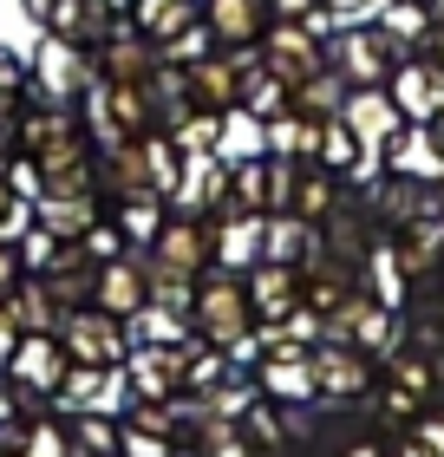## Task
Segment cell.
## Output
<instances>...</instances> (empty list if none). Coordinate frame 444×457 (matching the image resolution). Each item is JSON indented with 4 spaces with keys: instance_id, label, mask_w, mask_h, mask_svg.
Returning <instances> with one entry per match:
<instances>
[{
    "instance_id": "obj_1",
    "label": "cell",
    "mask_w": 444,
    "mask_h": 457,
    "mask_svg": "<svg viewBox=\"0 0 444 457\" xmlns=\"http://www.w3.org/2000/svg\"><path fill=\"white\" fill-rule=\"evenodd\" d=\"M13 131H20V163L39 177H53V170H72V163H86L98 144H92V124L79 105H53V98H27L13 118Z\"/></svg>"
},
{
    "instance_id": "obj_2",
    "label": "cell",
    "mask_w": 444,
    "mask_h": 457,
    "mask_svg": "<svg viewBox=\"0 0 444 457\" xmlns=\"http://www.w3.org/2000/svg\"><path fill=\"white\" fill-rule=\"evenodd\" d=\"M256 301H248V281L229 275V268H209L197 275V301H189V334L209 340L216 353H236L248 334H256Z\"/></svg>"
},
{
    "instance_id": "obj_3",
    "label": "cell",
    "mask_w": 444,
    "mask_h": 457,
    "mask_svg": "<svg viewBox=\"0 0 444 457\" xmlns=\"http://www.w3.org/2000/svg\"><path fill=\"white\" fill-rule=\"evenodd\" d=\"M398 59H406V53H398L392 39L373 27V20H340V27L327 33V66L340 72L353 92H359V86H386Z\"/></svg>"
},
{
    "instance_id": "obj_4",
    "label": "cell",
    "mask_w": 444,
    "mask_h": 457,
    "mask_svg": "<svg viewBox=\"0 0 444 457\" xmlns=\"http://www.w3.org/2000/svg\"><path fill=\"white\" fill-rule=\"evenodd\" d=\"M59 346H66L72 366H92V372H124L131 360V327L112 320L105 307H72L66 320H59Z\"/></svg>"
},
{
    "instance_id": "obj_5",
    "label": "cell",
    "mask_w": 444,
    "mask_h": 457,
    "mask_svg": "<svg viewBox=\"0 0 444 457\" xmlns=\"http://www.w3.org/2000/svg\"><path fill=\"white\" fill-rule=\"evenodd\" d=\"M144 268H151V275H177V281L209 275V268H216V255H209V216L171 210L163 228L151 236V248H144Z\"/></svg>"
},
{
    "instance_id": "obj_6",
    "label": "cell",
    "mask_w": 444,
    "mask_h": 457,
    "mask_svg": "<svg viewBox=\"0 0 444 457\" xmlns=\"http://www.w3.org/2000/svg\"><path fill=\"white\" fill-rule=\"evenodd\" d=\"M79 112H86L98 151H105V144H131L144 131H157V105H151L144 86H92V98Z\"/></svg>"
},
{
    "instance_id": "obj_7",
    "label": "cell",
    "mask_w": 444,
    "mask_h": 457,
    "mask_svg": "<svg viewBox=\"0 0 444 457\" xmlns=\"http://www.w3.org/2000/svg\"><path fill=\"white\" fill-rule=\"evenodd\" d=\"M262 66L274 79H288V92L301 86V79L314 72H327V33L314 27V20H268V33H262Z\"/></svg>"
},
{
    "instance_id": "obj_8",
    "label": "cell",
    "mask_w": 444,
    "mask_h": 457,
    "mask_svg": "<svg viewBox=\"0 0 444 457\" xmlns=\"http://www.w3.org/2000/svg\"><path fill=\"white\" fill-rule=\"evenodd\" d=\"M157 39H144L131 20H118L112 33L92 46V72H98V86H151L157 79Z\"/></svg>"
},
{
    "instance_id": "obj_9",
    "label": "cell",
    "mask_w": 444,
    "mask_h": 457,
    "mask_svg": "<svg viewBox=\"0 0 444 457\" xmlns=\"http://www.w3.org/2000/svg\"><path fill=\"white\" fill-rule=\"evenodd\" d=\"M66 346H59V334H20L13 340V360H7V379L27 392V399H59L66 392Z\"/></svg>"
},
{
    "instance_id": "obj_10",
    "label": "cell",
    "mask_w": 444,
    "mask_h": 457,
    "mask_svg": "<svg viewBox=\"0 0 444 457\" xmlns=\"http://www.w3.org/2000/svg\"><path fill=\"white\" fill-rule=\"evenodd\" d=\"M98 86V72H92V53H79V46H59V39H46L33 59V98H53V105H86Z\"/></svg>"
},
{
    "instance_id": "obj_11",
    "label": "cell",
    "mask_w": 444,
    "mask_h": 457,
    "mask_svg": "<svg viewBox=\"0 0 444 457\" xmlns=\"http://www.w3.org/2000/svg\"><path fill=\"white\" fill-rule=\"evenodd\" d=\"M92 307H105L112 320H138L151 307V268L144 255H112L92 268Z\"/></svg>"
},
{
    "instance_id": "obj_12",
    "label": "cell",
    "mask_w": 444,
    "mask_h": 457,
    "mask_svg": "<svg viewBox=\"0 0 444 457\" xmlns=\"http://www.w3.org/2000/svg\"><path fill=\"white\" fill-rule=\"evenodd\" d=\"M105 210H112V203H105L98 190H46V183L33 190V222L53 228L59 242H86L92 222H98Z\"/></svg>"
},
{
    "instance_id": "obj_13",
    "label": "cell",
    "mask_w": 444,
    "mask_h": 457,
    "mask_svg": "<svg viewBox=\"0 0 444 457\" xmlns=\"http://www.w3.org/2000/svg\"><path fill=\"white\" fill-rule=\"evenodd\" d=\"M256 53V46H248ZM248 53H209V59H197V66L183 72V98L197 112H236V98H242V59Z\"/></svg>"
},
{
    "instance_id": "obj_14",
    "label": "cell",
    "mask_w": 444,
    "mask_h": 457,
    "mask_svg": "<svg viewBox=\"0 0 444 457\" xmlns=\"http://www.w3.org/2000/svg\"><path fill=\"white\" fill-rule=\"evenodd\" d=\"M118 7H105V0H53L46 13H39V33L59 39V46H79V53H92L105 33L118 27Z\"/></svg>"
},
{
    "instance_id": "obj_15",
    "label": "cell",
    "mask_w": 444,
    "mask_h": 457,
    "mask_svg": "<svg viewBox=\"0 0 444 457\" xmlns=\"http://www.w3.org/2000/svg\"><path fill=\"white\" fill-rule=\"evenodd\" d=\"M386 92H392V105L406 124H431L444 112V66H431V59H398L392 79H386Z\"/></svg>"
},
{
    "instance_id": "obj_16",
    "label": "cell",
    "mask_w": 444,
    "mask_h": 457,
    "mask_svg": "<svg viewBox=\"0 0 444 457\" xmlns=\"http://www.w3.org/2000/svg\"><path fill=\"white\" fill-rule=\"evenodd\" d=\"M262 228H268V216L236 210V203H229L222 216H209V255H216V268L248 275V268L262 262Z\"/></svg>"
},
{
    "instance_id": "obj_17",
    "label": "cell",
    "mask_w": 444,
    "mask_h": 457,
    "mask_svg": "<svg viewBox=\"0 0 444 457\" xmlns=\"http://www.w3.org/2000/svg\"><path fill=\"white\" fill-rule=\"evenodd\" d=\"M171 210L183 216H222L229 210V157L203 151V157H183V177L171 190Z\"/></svg>"
},
{
    "instance_id": "obj_18",
    "label": "cell",
    "mask_w": 444,
    "mask_h": 457,
    "mask_svg": "<svg viewBox=\"0 0 444 457\" xmlns=\"http://www.w3.org/2000/svg\"><path fill=\"white\" fill-rule=\"evenodd\" d=\"M268 0H203V27L209 39H216L222 53H248V46H262V33H268Z\"/></svg>"
},
{
    "instance_id": "obj_19",
    "label": "cell",
    "mask_w": 444,
    "mask_h": 457,
    "mask_svg": "<svg viewBox=\"0 0 444 457\" xmlns=\"http://www.w3.org/2000/svg\"><path fill=\"white\" fill-rule=\"evenodd\" d=\"M340 118L353 124V137L366 144L373 157L386 151V144L398 137V124H406V118H398V105H392V92H386V86H359V92H347Z\"/></svg>"
},
{
    "instance_id": "obj_20",
    "label": "cell",
    "mask_w": 444,
    "mask_h": 457,
    "mask_svg": "<svg viewBox=\"0 0 444 457\" xmlns=\"http://www.w3.org/2000/svg\"><path fill=\"white\" fill-rule=\"evenodd\" d=\"M242 281H248V301H256L262 327H281L301 307V268H288V262H256Z\"/></svg>"
},
{
    "instance_id": "obj_21",
    "label": "cell",
    "mask_w": 444,
    "mask_h": 457,
    "mask_svg": "<svg viewBox=\"0 0 444 457\" xmlns=\"http://www.w3.org/2000/svg\"><path fill=\"white\" fill-rule=\"evenodd\" d=\"M379 157H386V170L418 177V183H438V177H444V151H438L431 124H398V137H392Z\"/></svg>"
},
{
    "instance_id": "obj_22",
    "label": "cell",
    "mask_w": 444,
    "mask_h": 457,
    "mask_svg": "<svg viewBox=\"0 0 444 457\" xmlns=\"http://www.w3.org/2000/svg\"><path fill=\"white\" fill-rule=\"evenodd\" d=\"M314 255H321V222H307V216H268L262 228V262H288V268H307Z\"/></svg>"
},
{
    "instance_id": "obj_23",
    "label": "cell",
    "mask_w": 444,
    "mask_h": 457,
    "mask_svg": "<svg viewBox=\"0 0 444 457\" xmlns=\"http://www.w3.org/2000/svg\"><path fill=\"white\" fill-rule=\"evenodd\" d=\"M0 314H7V327H13V334H59L66 307L53 301V287L39 281V275H27V281H20L7 301H0Z\"/></svg>"
},
{
    "instance_id": "obj_24",
    "label": "cell",
    "mask_w": 444,
    "mask_h": 457,
    "mask_svg": "<svg viewBox=\"0 0 444 457\" xmlns=\"http://www.w3.org/2000/svg\"><path fill=\"white\" fill-rule=\"evenodd\" d=\"M314 392H327V399H353V392H366V353L359 346H340V340H321L314 346Z\"/></svg>"
},
{
    "instance_id": "obj_25",
    "label": "cell",
    "mask_w": 444,
    "mask_h": 457,
    "mask_svg": "<svg viewBox=\"0 0 444 457\" xmlns=\"http://www.w3.org/2000/svg\"><path fill=\"white\" fill-rule=\"evenodd\" d=\"M262 151H268V157H288V163H314V157H321V124L288 105L281 118L262 124Z\"/></svg>"
},
{
    "instance_id": "obj_26",
    "label": "cell",
    "mask_w": 444,
    "mask_h": 457,
    "mask_svg": "<svg viewBox=\"0 0 444 457\" xmlns=\"http://www.w3.org/2000/svg\"><path fill=\"white\" fill-rule=\"evenodd\" d=\"M294 105V92H288V79H274L268 66H262V53H248L242 59V98H236V112H248V118H281Z\"/></svg>"
},
{
    "instance_id": "obj_27",
    "label": "cell",
    "mask_w": 444,
    "mask_h": 457,
    "mask_svg": "<svg viewBox=\"0 0 444 457\" xmlns=\"http://www.w3.org/2000/svg\"><path fill=\"white\" fill-rule=\"evenodd\" d=\"M431 20H438V13L425 7V0H379L373 27L386 33L398 53H406V46H425V39H431Z\"/></svg>"
},
{
    "instance_id": "obj_28",
    "label": "cell",
    "mask_w": 444,
    "mask_h": 457,
    "mask_svg": "<svg viewBox=\"0 0 444 457\" xmlns=\"http://www.w3.org/2000/svg\"><path fill=\"white\" fill-rule=\"evenodd\" d=\"M197 13H203V0H131V7H124V20H131L144 39H157V46L171 33H183Z\"/></svg>"
},
{
    "instance_id": "obj_29",
    "label": "cell",
    "mask_w": 444,
    "mask_h": 457,
    "mask_svg": "<svg viewBox=\"0 0 444 457\" xmlns=\"http://www.w3.org/2000/svg\"><path fill=\"white\" fill-rule=\"evenodd\" d=\"M333 203H340V177L321 170V163H301V170H294V203H288V210L307 216V222H327Z\"/></svg>"
},
{
    "instance_id": "obj_30",
    "label": "cell",
    "mask_w": 444,
    "mask_h": 457,
    "mask_svg": "<svg viewBox=\"0 0 444 457\" xmlns=\"http://www.w3.org/2000/svg\"><path fill=\"white\" fill-rule=\"evenodd\" d=\"M222 118L229 112H197V105H183L163 131H171V144L183 157H203V151H222Z\"/></svg>"
},
{
    "instance_id": "obj_31",
    "label": "cell",
    "mask_w": 444,
    "mask_h": 457,
    "mask_svg": "<svg viewBox=\"0 0 444 457\" xmlns=\"http://www.w3.org/2000/svg\"><path fill=\"white\" fill-rule=\"evenodd\" d=\"M347 79L340 72H314V79H301V86H294V112H301V118H314V124H327V118H340V105H347Z\"/></svg>"
},
{
    "instance_id": "obj_32",
    "label": "cell",
    "mask_w": 444,
    "mask_h": 457,
    "mask_svg": "<svg viewBox=\"0 0 444 457\" xmlns=\"http://www.w3.org/2000/svg\"><path fill=\"white\" fill-rule=\"evenodd\" d=\"M163 216H171V196H131V203H112V222L124 228V242L138 248H151V236L163 228Z\"/></svg>"
},
{
    "instance_id": "obj_33",
    "label": "cell",
    "mask_w": 444,
    "mask_h": 457,
    "mask_svg": "<svg viewBox=\"0 0 444 457\" xmlns=\"http://www.w3.org/2000/svg\"><path fill=\"white\" fill-rule=\"evenodd\" d=\"M366 157H373V151L353 137V124H347V118H327V124H321V157H314L321 170H333V177H353Z\"/></svg>"
},
{
    "instance_id": "obj_34",
    "label": "cell",
    "mask_w": 444,
    "mask_h": 457,
    "mask_svg": "<svg viewBox=\"0 0 444 457\" xmlns=\"http://www.w3.org/2000/svg\"><path fill=\"white\" fill-rule=\"evenodd\" d=\"M27 98H33V59L0 46V118H20Z\"/></svg>"
},
{
    "instance_id": "obj_35",
    "label": "cell",
    "mask_w": 444,
    "mask_h": 457,
    "mask_svg": "<svg viewBox=\"0 0 444 457\" xmlns=\"http://www.w3.org/2000/svg\"><path fill=\"white\" fill-rule=\"evenodd\" d=\"M209 53H216V39H209L203 13L189 20L183 33H171V39H163V46H157V59H163V66H177V72H189V66H197V59H209Z\"/></svg>"
},
{
    "instance_id": "obj_36",
    "label": "cell",
    "mask_w": 444,
    "mask_h": 457,
    "mask_svg": "<svg viewBox=\"0 0 444 457\" xmlns=\"http://www.w3.org/2000/svg\"><path fill=\"white\" fill-rule=\"evenodd\" d=\"M33 228V196L13 177H0V242H20Z\"/></svg>"
},
{
    "instance_id": "obj_37",
    "label": "cell",
    "mask_w": 444,
    "mask_h": 457,
    "mask_svg": "<svg viewBox=\"0 0 444 457\" xmlns=\"http://www.w3.org/2000/svg\"><path fill=\"white\" fill-rule=\"evenodd\" d=\"M59 255H66V242H59L53 228H39V222H33L27 236H20V262H27V275H46Z\"/></svg>"
},
{
    "instance_id": "obj_38",
    "label": "cell",
    "mask_w": 444,
    "mask_h": 457,
    "mask_svg": "<svg viewBox=\"0 0 444 457\" xmlns=\"http://www.w3.org/2000/svg\"><path fill=\"white\" fill-rule=\"evenodd\" d=\"M268 13L274 20H314L321 33H333V20L321 13V0H268Z\"/></svg>"
},
{
    "instance_id": "obj_39",
    "label": "cell",
    "mask_w": 444,
    "mask_h": 457,
    "mask_svg": "<svg viewBox=\"0 0 444 457\" xmlns=\"http://www.w3.org/2000/svg\"><path fill=\"white\" fill-rule=\"evenodd\" d=\"M27 281V262H20V242H0V301Z\"/></svg>"
},
{
    "instance_id": "obj_40",
    "label": "cell",
    "mask_w": 444,
    "mask_h": 457,
    "mask_svg": "<svg viewBox=\"0 0 444 457\" xmlns=\"http://www.w3.org/2000/svg\"><path fill=\"white\" fill-rule=\"evenodd\" d=\"M321 13L340 27V20H373L379 13V0H321Z\"/></svg>"
},
{
    "instance_id": "obj_41",
    "label": "cell",
    "mask_w": 444,
    "mask_h": 457,
    "mask_svg": "<svg viewBox=\"0 0 444 457\" xmlns=\"http://www.w3.org/2000/svg\"><path fill=\"white\" fill-rule=\"evenodd\" d=\"M20 170V131H13V118H0V177H13Z\"/></svg>"
},
{
    "instance_id": "obj_42",
    "label": "cell",
    "mask_w": 444,
    "mask_h": 457,
    "mask_svg": "<svg viewBox=\"0 0 444 457\" xmlns=\"http://www.w3.org/2000/svg\"><path fill=\"white\" fill-rule=\"evenodd\" d=\"M425 46H431V53H425V59H431V66H444V13L431 20V39H425Z\"/></svg>"
},
{
    "instance_id": "obj_43",
    "label": "cell",
    "mask_w": 444,
    "mask_h": 457,
    "mask_svg": "<svg viewBox=\"0 0 444 457\" xmlns=\"http://www.w3.org/2000/svg\"><path fill=\"white\" fill-rule=\"evenodd\" d=\"M13 340H20V334L7 327V314H0V372H7V360H13Z\"/></svg>"
},
{
    "instance_id": "obj_44",
    "label": "cell",
    "mask_w": 444,
    "mask_h": 457,
    "mask_svg": "<svg viewBox=\"0 0 444 457\" xmlns=\"http://www.w3.org/2000/svg\"><path fill=\"white\" fill-rule=\"evenodd\" d=\"M46 7H53V0H20V13H27L33 27H39V13H46Z\"/></svg>"
},
{
    "instance_id": "obj_45",
    "label": "cell",
    "mask_w": 444,
    "mask_h": 457,
    "mask_svg": "<svg viewBox=\"0 0 444 457\" xmlns=\"http://www.w3.org/2000/svg\"><path fill=\"white\" fill-rule=\"evenodd\" d=\"M431 137H438V151H444V112H438V118H431Z\"/></svg>"
},
{
    "instance_id": "obj_46",
    "label": "cell",
    "mask_w": 444,
    "mask_h": 457,
    "mask_svg": "<svg viewBox=\"0 0 444 457\" xmlns=\"http://www.w3.org/2000/svg\"><path fill=\"white\" fill-rule=\"evenodd\" d=\"M105 7H118V13H124V7H131V0H105Z\"/></svg>"
}]
</instances>
